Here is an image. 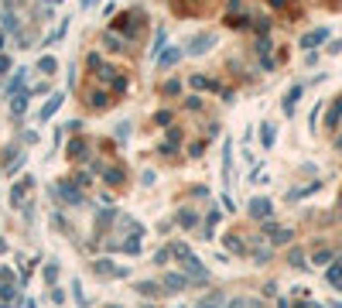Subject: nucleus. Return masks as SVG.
<instances>
[{
	"label": "nucleus",
	"instance_id": "19",
	"mask_svg": "<svg viewBox=\"0 0 342 308\" xmlns=\"http://www.w3.org/2000/svg\"><path fill=\"white\" fill-rule=\"evenodd\" d=\"M127 89V76H117L113 79V92H124Z\"/></svg>",
	"mask_w": 342,
	"mask_h": 308
},
{
	"label": "nucleus",
	"instance_id": "20",
	"mask_svg": "<svg viewBox=\"0 0 342 308\" xmlns=\"http://www.w3.org/2000/svg\"><path fill=\"white\" fill-rule=\"evenodd\" d=\"M178 219H182V226H192V223H195V216H192V213H182Z\"/></svg>",
	"mask_w": 342,
	"mask_h": 308
},
{
	"label": "nucleus",
	"instance_id": "11",
	"mask_svg": "<svg viewBox=\"0 0 342 308\" xmlns=\"http://www.w3.org/2000/svg\"><path fill=\"white\" fill-rule=\"evenodd\" d=\"M106 45H110L113 52H124V48H127V45H124V38H117L113 31H106Z\"/></svg>",
	"mask_w": 342,
	"mask_h": 308
},
{
	"label": "nucleus",
	"instance_id": "7",
	"mask_svg": "<svg viewBox=\"0 0 342 308\" xmlns=\"http://www.w3.org/2000/svg\"><path fill=\"white\" fill-rule=\"evenodd\" d=\"M24 110H28V92H21V96H14V103H10V113H17V117H21Z\"/></svg>",
	"mask_w": 342,
	"mask_h": 308
},
{
	"label": "nucleus",
	"instance_id": "2",
	"mask_svg": "<svg viewBox=\"0 0 342 308\" xmlns=\"http://www.w3.org/2000/svg\"><path fill=\"white\" fill-rule=\"evenodd\" d=\"M182 55H185V48H164V52L157 55V69H171Z\"/></svg>",
	"mask_w": 342,
	"mask_h": 308
},
{
	"label": "nucleus",
	"instance_id": "18",
	"mask_svg": "<svg viewBox=\"0 0 342 308\" xmlns=\"http://www.w3.org/2000/svg\"><path fill=\"white\" fill-rule=\"evenodd\" d=\"M120 178H124L120 168H110V171H106V182H110V185H120Z\"/></svg>",
	"mask_w": 342,
	"mask_h": 308
},
{
	"label": "nucleus",
	"instance_id": "4",
	"mask_svg": "<svg viewBox=\"0 0 342 308\" xmlns=\"http://www.w3.org/2000/svg\"><path fill=\"white\" fill-rule=\"evenodd\" d=\"M298 99H301V86H291V89H287V96H284V113H287V117L294 113Z\"/></svg>",
	"mask_w": 342,
	"mask_h": 308
},
{
	"label": "nucleus",
	"instance_id": "12",
	"mask_svg": "<svg viewBox=\"0 0 342 308\" xmlns=\"http://www.w3.org/2000/svg\"><path fill=\"white\" fill-rule=\"evenodd\" d=\"M161 92H164V96H178V92H182V82H178V79H171V82H164V86H161Z\"/></svg>",
	"mask_w": 342,
	"mask_h": 308
},
{
	"label": "nucleus",
	"instance_id": "10",
	"mask_svg": "<svg viewBox=\"0 0 342 308\" xmlns=\"http://www.w3.org/2000/svg\"><path fill=\"white\" fill-rule=\"evenodd\" d=\"M55 65H59V62L52 59V55H45V59L38 62V72H45V76H52V72H55Z\"/></svg>",
	"mask_w": 342,
	"mask_h": 308
},
{
	"label": "nucleus",
	"instance_id": "22",
	"mask_svg": "<svg viewBox=\"0 0 342 308\" xmlns=\"http://www.w3.org/2000/svg\"><path fill=\"white\" fill-rule=\"evenodd\" d=\"M271 7H284V0H271Z\"/></svg>",
	"mask_w": 342,
	"mask_h": 308
},
{
	"label": "nucleus",
	"instance_id": "24",
	"mask_svg": "<svg viewBox=\"0 0 342 308\" xmlns=\"http://www.w3.org/2000/svg\"><path fill=\"white\" fill-rule=\"evenodd\" d=\"M0 52H3V31H0Z\"/></svg>",
	"mask_w": 342,
	"mask_h": 308
},
{
	"label": "nucleus",
	"instance_id": "1",
	"mask_svg": "<svg viewBox=\"0 0 342 308\" xmlns=\"http://www.w3.org/2000/svg\"><path fill=\"white\" fill-rule=\"evenodd\" d=\"M212 45H216V38H212V34H199V38L185 48V55H205Z\"/></svg>",
	"mask_w": 342,
	"mask_h": 308
},
{
	"label": "nucleus",
	"instance_id": "21",
	"mask_svg": "<svg viewBox=\"0 0 342 308\" xmlns=\"http://www.w3.org/2000/svg\"><path fill=\"white\" fill-rule=\"evenodd\" d=\"M7 69H10V59H7V55H0V76H3Z\"/></svg>",
	"mask_w": 342,
	"mask_h": 308
},
{
	"label": "nucleus",
	"instance_id": "15",
	"mask_svg": "<svg viewBox=\"0 0 342 308\" xmlns=\"http://www.w3.org/2000/svg\"><path fill=\"white\" fill-rule=\"evenodd\" d=\"M339 117H342V99L332 106V110H329V127H336V123H339Z\"/></svg>",
	"mask_w": 342,
	"mask_h": 308
},
{
	"label": "nucleus",
	"instance_id": "3",
	"mask_svg": "<svg viewBox=\"0 0 342 308\" xmlns=\"http://www.w3.org/2000/svg\"><path fill=\"white\" fill-rule=\"evenodd\" d=\"M325 38H329V28H315V31H308V34L301 38V48H318Z\"/></svg>",
	"mask_w": 342,
	"mask_h": 308
},
{
	"label": "nucleus",
	"instance_id": "17",
	"mask_svg": "<svg viewBox=\"0 0 342 308\" xmlns=\"http://www.w3.org/2000/svg\"><path fill=\"white\" fill-rule=\"evenodd\" d=\"M21 86H24V69H21V76H14V79H10V86H7V89H10V92H17Z\"/></svg>",
	"mask_w": 342,
	"mask_h": 308
},
{
	"label": "nucleus",
	"instance_id": "8",
	"mask_svg": "<svg viewBox=\"0 0 342 308\" xmlns=\"http://www.w3.org/2000/svg\"><path fill=\"white\" fill-rule=\"evenodd\" d=\"M274 137H277L274 123H264V130H260V141H264V148H271V144H274Z\"/></svg>",
	"mask_w": 342,
	"mask_h": 308
},
{
	"label": "nucleus",
	"instance_id": "6",
	"mask_svg": "<svg viewBox=\"0 0 342 308\" xmlns=\"http://www.w3.org/2000/svg\"><path fill=\"white\" fill-rule=\"evenodd\" d=\"M89 106H96V110H106V106H110V96H106V89H103V92H99V89L89 92Z\"/></svg>",
	"mask_w": 342,
	"mask_h": 308
},
{
	"label": "nucleus",
	"instance_id": "5",
	"mask_svg": "<svg viewBox=\"0 0 342 308\" xmlns=\"http://www.w3.org/2000/svg\"><path fill=\"white\" fill-rule=\"evenodd\" d=\"M59 106H62V96H52V99L41 106V120H52V117L59 113Z\"/></svg>",
	"mask_w": 342,
	"mask_h": 308
},
{
	"label": "nucleus",
	"instance_id": "13",
	"mask_svg": "<svg viewBox=\"0 0 342 308\" xmlns=\"http://www.w3.org/2000/svg\"><path fill=\"white\" fill-rule=\"evenodd\" d=\"M3 28H7V31L17 28V17H14V10H10V7H3Z\"/></svg>",
	"mask_w": 342,
	"mask_h": 308
},
{
	"label": "nucleus",
	"instance_id": "16",
	"mask_svg": "<svg viewBox=\"0 0 342 308\" xmlns=\"http://www.w3.org/2000/svg\"><path fill=\"white\" fill-rule=\"evenodd\" d=\"M329 281H332L336 288H342V264H339V267H332V271H329Z\"/></svg>",
	"mask_w": 342,
	"mask_h": 308
},
{
	"label": "nucleus",
	"instance_id": "14",
	"mask_svg": "<svg viewBox=\"0 0 342 308\" xmlns=\"http://www.w3.org/2000/svg\"><path fill=\"white\" fill-rule=\"evenodd\" d=\"M250 209H253V216H267V213H271V202H264V199H257V202H253Z\"/></svg>",
	"mask_w": 342,
	"mask_h": 308
},
{
	"label": "nucleus",
	"instance_id": "23",
	"mask_svg": "<svg viewBox=\"0 0 342 308\" xmlns=\"http://www.w3.org/2000/svg\"><path fill=\"white\" fill-rule=\"evenodd\" d=\"M93 3H96V0H82V7H93Z\"/></svg>",
	"mask_w": 342,
	"mask_h": 308
},
{
	"label": "nucleus",
	"instance_id": "9",
	"mask_svg": "<svg viewBox=\"0 0 342 308\" xmlns=\"http://www.w3.org/2000/svg\"><path fill=\"white\" fill-rule=\"evenodd\" d=\"M188 82H192L195 89H216V82H212V79H205V76H192Z\"/></svg>",
	"mask_w": 342,
	"mask_h": 308
}]
</instances>
